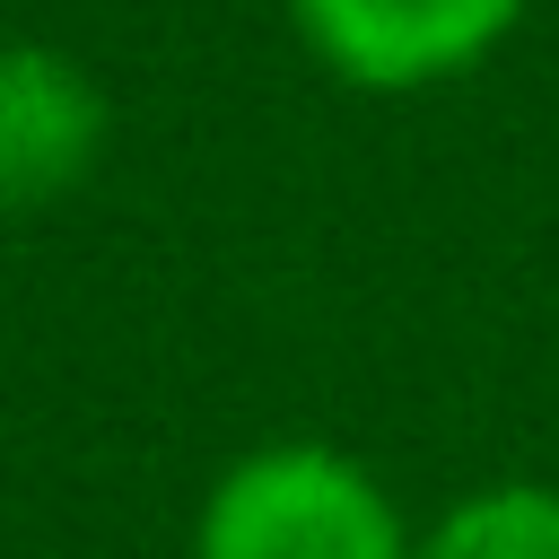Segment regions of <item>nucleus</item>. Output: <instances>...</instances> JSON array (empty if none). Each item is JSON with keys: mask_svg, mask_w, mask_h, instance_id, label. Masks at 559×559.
I'll list each match as a JSON object with an SVG mask.
<instances>
[{"mask_svg": "<svg viewBox=\"0 0 559 559\" xmlns=\"http://www.w3.org/2000/svg\"><path fill=\"white\" fill-rule=\"evenodd\" d=\"M411 559H559V480H489L419 524Z\"/></svg>", "mask_w": 559, "mask_h": 559, "instance_id": "4", "label": "nucleus"}, {"mask_svg": "<svg viewBox=\"0 0 559 559\" xmlns=\"http://www.w3.org/2000/svg\"><path fill=\"white\" fill-rule=\"evenodd\" d=\"M288 26L341 87L428 96L472 79L524 26V0H288Z\"/></svg>", "mask_w": 559, "mask_h": 559, "instance_id": "2", "label": "nucleus"}, {"mask_svg": "<svg viewBox=\"0 0 559 559\" xmlns=\"http://www.w3.org/2000/svg\"><path fill=\"white\" fill-rule=\"evenodd\" d=\"M114 148V96L105 79L44 44V35H0V218L70 201Z\"/></svg>", "mask_w": 559, "mask_h": 559, "instance_id": "3", "label": "nucleus"}, {"mask_svg": "<svg viewBox=\"0 0 559 559\" xmlns=\"http://www.w3.org/2000/svg\"><path fill=\"white\" fill-rule=\"evenodd\" d=\"M419 524L332 437L245 445L192 507V559H411Z\"/></svg>", "mask_w": 559, "mask_h": 559, "instance_id": "1", "label": "nucleus"}]
</instances>
